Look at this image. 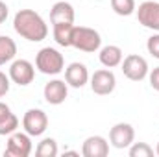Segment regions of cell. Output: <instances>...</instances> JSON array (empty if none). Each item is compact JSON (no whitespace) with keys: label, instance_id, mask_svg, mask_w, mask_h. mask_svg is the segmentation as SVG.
Here are the masks:
<instances>
[{"label":"cell","instance_id":"2","mask_svg":"<svg viewBox=\"0 0 159 157\" xmlns=\"http://www.w3.org/2000/svg\"><path fill=\"white\" fill-rule=\"evenodd\" d=\"M35 67L43 74L56 76V74H59L65 69L63 54H59L56 48H50V46L41 48L39 52H37V57H35Z\"/></svg>","mask_w":159,"mask_h":157},{"label":"cell","instance_id":"6","mask_svg":"<svg viewBox=\"0 0 159 157\" xmlns=\"http://www.w3.org/2000/svg\"><path fill=\"white\" fill-rule=\"evenodd\" d=\"M35 78V69L28 59H15L9 67V79L20 87L30 85Z\"/></svg>","mask_w":159,"mask_h":157},{"label":"cell","instance_id":"7","mask_svg":"<svg viewBox=\"0 0 159 157\" xmlns=\"http://www.w3.org/2000/svg\"><path fill=\"white\" fill-rule=\"evenodd\" d=\"M32 154V141L28 133H17L13 131L7 139L6 157H28Z\"/></svg>","mask_w":159,"mask_h":157},{"label":"cell","instance_id":"27","mask_svg":"<svg viewBox=\"0 0 159 157\" xmlns=\"http://www.w3.org/2000/svg\"><path fill=\"white\" fill-rule=\"evenodd\" d=\"M156 154L159 155V142H157V148H156Z\"/></svg>","mask_w":159,"mask_h":157},{"label":"cell","instance_id":"4","mask_svg":"<svg viewBox=\"0 0 159 157\" xmlns=\"http://www.w3.org/2000/svg\"><path fill=\"white\" fill-rule=\"evenodd\" d=\"M122 72L124 76L131 81H141L148 76V63L143 56L137 54H129L122 59Z\"/></svg>","mask_w":159,"mask_h":157},{"label":"cell","instance_id":"3","mask_svg":"<svg viewBox=\"0 0 159 157\" xmlns=\"http://www.w3.org/2000/svg\"><path fill=\"white\" fill-rule=\"evenodd\" d=\"M70 46L78 48L81 52H96L102 46V37L96 30L87 28V26H74L72 30V39Z\"/></svg>","mask_w":159,"mask_h":157},{"label":"cell","instance_id":"8","mask_svg":"<svg viewBox=\"0 0 159 157\" xmlns=\"http://www.w3.org/2000/svg\"><path fill=\"white\" fill-rule=\"evenodd\" d=\"M137 19L139 24H143L148 30L159 32V2L146 0L137 7Z\"/></svg>","mask_w":159,"mask_h":157},{"label":"cell","instance_id":"13","mask_svg":"<svg viewBox=\"0 0 159 157\" xmlns=\"http://www.w3.org/2000/svg\"><path fill=\"white\" fill-rule=\"evenodd\" d=\"M65 81L67 85L74 87V89H81L87 81H89V70L83 63H70L65 69Z\"/></svg>","mask_w":159,"mask_h":157},{"label":"cell","instance_id":"25","mask_svg":"<svg viewBox=\"0 0 159 157\" xmlns=\"http://www.w3.org/2000/svg\"><path fill=\"white\" fill-rule=\"evenodd\" d=\"M7 15H9V7L6 6V2H2V0H0V24H2V22H6Z\"/></svg>","mask_w":159,"mask_h":157},{"label":"cell","instance_id":"22","mask_svg":"<svg viewBox=\"0 0 159 157\" xmlns=\"http://www.w3.org/2000/svg\"><path fill=\"white\" fill-rule=\"evenodd\" d=\"M146 48H148V52H150L156 59H159V34L152 35V37L148 39V43H146Z\"/></svg>","mask_w":159,"mask_h":157},{"label":"cell","instance_id":"20","mask_svg":"<svg viewBox=\"0 0 159 157\" xmlns=\"http://www.w3.org/2000/svg\"><path fill=\"white\" fill-rule=\"evenodd\" d=\"M17 128H19V118L13 113L0 120V135H11L13 131H17Z\"/></svg>","mask_w":159,"mask_h":157},{"label":"cell","instance_id":"18","mask_svg":"<svg viewBox=\"0 0 159 157\" xmlns=\"http://www.w3.org/2000/svg\"><path fill=\"white\" fill-rule=\"evenodd\" d=\"M35 155L37 157H56L57 155V142L50 137L43 139L37 148H35Z\"/></svg>","mask_w":159,"mask_h":157},{"label":"cell","instance_id":"15","mask_svg":"<svg viewBox=\"0 0 159 157\" xmlns=\"http://www.w3.org/2000/svg\"><path fill=\"white\" fill-rule=\"evenodd\" d=\"M124 59V54L119 46L115 44H107L104 48H100V63L106 67V69H115L119 67Z\"/></svg>","mask_w":159,"mask_h":157},{"label":"cell","instance_id":"9","mask_svg":"<svg viewBox=\"0 0 159 157\" xmlns=\"http://www.w3.org/2000/svg\"><path fill=\"white\" fill-rule=\"evenodd\" d=\"M133 139H135V129L131 124H126V122L115 124L109 131V142L119 150L129 148L133 144Z\"/></svg>","mask_w":159,"mask_h":157},{"label":"cell","instance_id":"14","mask_svg":"<svg viewBox=\"0 0 159 157\" xmlns=\"http://www.w3.org/2000/svg\"><path fill=\"white\" fill-rule=\"evenodd\" d=\"M50 22H74V7L65 0L56 2L50 9Z\"/></svg>","mask_w":159,"mask_h":157},{"label":"cell","instance_id":"16","mask_svg":"<svg viewBox=\"0 0 159 157\" xmlns=\"http://www.w3.org/2000/svg\"><path fill=\"white\" fill-rule=\"evenodd\" d=\"M54 26V39L59 46H70L72 39V30H74V22H56Z\"/></svg>","mask_w":159,"mask_h":157},{"label":"cell","instance_id":"17","mask_svg":"<svg viewBox=\"0 0 159 157\" xmlns=\"http://www.w3.org/2000/svg\"><path fill=\"white\" fill-rule=\"evenodd\" d=\"M17 56V44L7 35H0V65L13 61Z\"/></svg>","mask_w":159,"mask_h":157},{"label":"cell","instance_id":"23","mask_svg":"<svg viewBox=\"0 0 159 157\" xmlns=\"http://www.w3.org/2000/svg\"><path fill=\"white\" fill-rule=\"evenodd\" d=\"M7 91H9V78H7L4 72H0V98L6 96Z\"/></svg>","mask_w":159,"mask_h":157},{"label":"cell","instance_id":"19","mask_svg":"<svg viewBox=\"0 0 159 157\" xmlns=\"http://www.w3.org/2000/svg\"><path fill=\"white\" fill-rule=\"evenodd\" d=\"M113 11L120 17H128L135 11V0H111Z\"/></svg>","mask_w":159,"mask_h":157},{"label":"cell","instance_id":"21","mask_svg":"<svg viewBox=\"0 0 159 157\" xmlns=\"http://www.w3.org/2000/svg\"><path fill=\"white\" fill-rule=\"evenodd\" d=\"M154 148L148 146L146 142H133L129 146V157H152Z\"/></svg>","mask_w":159,"mask_h":157},{"label":"cell","instance_id":"26","mask_svg":"<svg viewBox=\"0 0 159 157\" xmlns=\"http://www.w3.org/2000/svg\"><path fill=\"white\" fill-rule=\"evenodd\" d=\"M9 113H11L9 105H7V104H4V102H0V120H2V118H6Z\"/></svg>","mask_w":159,"mask_h":157},{"label":"cell","instance_id":"5","mask_svg":"<svg viewBox=\"0 0 159 157\" xmlns=\"http://www.w3.org/2000/svg\"><path fill=\"white\" fill-rule=\"evenodd\" d=\"M22 128L30 137H39L48 128V117L41 109H28L22 117Z\"/></svg>","mask_w":159,"mask_h":157},{"label":"cell","instance_id":"10","mask_svg":"<svg viewBox=\"0 0 159 157\" xmlns=\"http://www.w3.org/2000/svg\"><path fill=\"white\" fill-rule=\"evenodd\" d=\"M115 85H117V78L111 70L107 69H102V70H96L93 76H91V89L94 94H100V96H106V94H111L115 91Z\"/></svg>","mask_w":159,"mask_h":157},{"label":"cell","instance_id":"11","mask_svg":"<svg viewBox=\"0 0 159 157\" xmlns=\"http://www.w3.org/2000/svg\"><path fill=\"white\" fill-rule=\"evenodd\" d=\"M44 100L50 104V105H59L67 100V94H69V87L63 79H50L46 85H44Z\"/></svg>","mask_w":159,"mask_h":157},{"label":"cell","instance_id":"12","mask_svg":"<svg viewBox=\"0 0 159 157\" xmlns=\"http://www.w3.org/2000/svg\"><path fill=\"white\" fill-rule=\"evenodd\" d=\"M107 154H109V142L104 137L93 135L83 141V146H81L83 157H106Z\"/></svg>","mask_w":159,"mask_h":157},{"label":"cell","instance_id":"1","mask_svg":"<svg viewBox=\"0 0 159 157\" xmlns=\"http://www.w3.org/2000/svg\"><path fill=\"white\" fill-rule=\"evenodd\" d=\"M13 28L20 37H24L26 41H32V43H39V41L46 39V35H48V26H46L44 19L34 9L17 11L15 19H13Z\"/></svg>","mask_w":159,"mask_h":157},{"label":"cell","instance_id":"24","mask_svg":"<svg viewBox=\"0 0 159 157\" xmlns=\"http://www.w3.org/2000/svg\"><path fill=\"white\" fill-rule=\"evenodd\" d=\"M150 85H152V89L159 91V67H156V69L150 72Z\"/></svg>","mask_w":159,"mask_h":157}]
</instances>
